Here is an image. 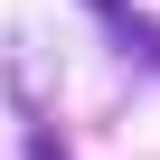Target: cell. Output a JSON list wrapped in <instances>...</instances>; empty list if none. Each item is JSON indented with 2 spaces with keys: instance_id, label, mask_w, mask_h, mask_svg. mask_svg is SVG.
<instances>
[{
  "instance_id": "obj_1",
  "label": "cell",
  "mask_w": 160,
  "mask_h": 160,
  "mask_svg": "<svg viewBox=\"0 0 160 160\" xmlns=\"http://www.w3.org/2000/svg\"><path fill=\"white\" fill-rule=\"evenodd\" d=\"M85 10H94V19H104V28H113V38H122V47L151 66V75H160V19H141L132 0H85Z\"/></svg>"
}]
</instances>
